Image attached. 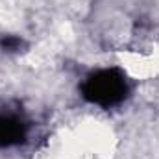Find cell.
Here are the masks:
<instances>
[{
	"label": "cell",
	"instance_id": "obj_1",
	"mask_svg": "<svg viewBox=\"0 0 159 159\" xmlns=\"http://www.w3.org/2000/svg\"><path fill=\"white\" fill-rule=\"evenodd\" d=\"M81 94L87 102L100 107H113L128 94V80L119 69H100L91 72L81 83Z\"/></svg>",
	"mask_w": 159,
	"mask_h": 159
},
{
	"label": "cell",
	"instance_id": "obj_2",
	"mask_svg": "<svg viewBox=\"0 0 159 159\" xmlns=\"http://www.w3.org/2000/svg\"><path fill=\"white\" fill-rule=\"evenodd\" d=\"M26 139L24 122L9 113H0V148H9Z\"/></svg>",
	"mask_w": 159,
	"mask_h": 159
},
{
	"label": "cell",
	"instance_id": "obj_3",
	"mask_svg": "<svg viewBox=\"0 0 159 159\" xmlns=\"http://www.w3.org/2000/svg\"><path fill=\"white\" fill-rule=\"evenodd\" d=\"M24 41L17 35H2L0 37V48L4 52H19L22 48Z\"/></svg>",
	"mask_w": 159,
	"mask_h": 159
}]
</instances>
